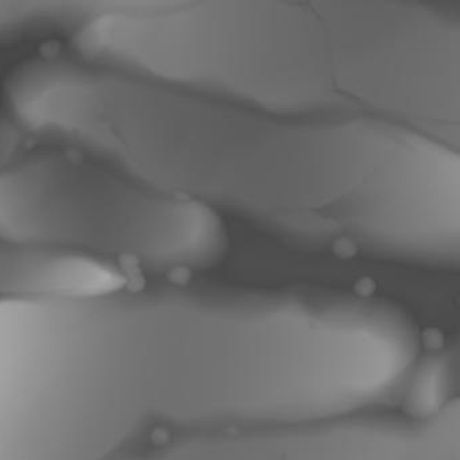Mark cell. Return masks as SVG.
<instances>
[{"label": "cell", "mask_w": 460, "mask_h": 460, "mask_svg": "<svg viewBox=\"0 0 460 460\" xmlns=\"http://www.w3.org/2000/svg\"><path fill=\"white\" fill-rule=\"evenodd\" d=\"M145 187L320 249L451 268L457 147L376 119H296L165 88L137 128Z\"/></svg>", "instance_id": "1"}, {"label": "cell", "mask_w": 460, "mask_h": 460, "mask_svg": "<svg viewBox=\"0 0 460 460\" xmlns=\"http://www.w3.org/2000/svg\"><path fill=\"white\" fill-rule=\"evenodd\" d=\"M123 74L277 117L459 144L460 10L433 2L155 0L109 39Z\"/></svg>", "instance_id": "2"}, {"label": "cell", "mask_w": 460, "mask_h": 460, "mask_svg": "<svg viewBox=\"0 0 460 460\" xmlns=\"http://www.w3.org/2000/svg\"><path fill=\"white\" fill-rule=\"evenodd\" d=\"M152 295L0 301V460H102L155 427Z\"/></svg>", "instance_id": "3"}, {"label": "cell", "mask_w": 460, "mask_h": 460, "mask_svg": "<svg viewBox=\"0 0 460 460\" xmlns=\"http://www.w3.org/2000/svg\"><path fill=\"white\" fill-rule=\"evenodd\" d=\"M0 236L158 273L214 265L227 244L208 207L75 155L25 157L0 173Z\"/></svg>", "instance_id": "4"}, {"label": "cell", "mask_w": 460, "mask_h": 460, "mask_svg": "<svg viewBox=\"0 0 460 460\" xmlns=\"http://www.w3.org/2000/svg\"><path fill=\"white\" fill-rule=\"evenodd\" d=\"M459 402L429 416L339 419L208 436L177 460H460Z\"/></svg>", "instance_id": "5"}, {"label": "cell", "mask_w": 460, "mask_h": 460, "mask_svg": "<svg viewBox=\"0 0 460 460\" xmlns=\"http://www.w3.org/2000/svg\"><path fill=\"white\" fill-rule=\"evenodd\" d=\"M126 284L128 276L110 261L0 236V301L110 295Z\"/></svg>", "instance_id": "6"}, {"label": "cell", "mask_w": 460, "mask_h": 460, "mask_svg": "<svg viewBox=\"0 0 460 460\" xmlns=\"http://www.w3.org/2000/svg\"><path fill=\"white\" fill-rule=\"evenodd\" d=\"M118 0L0 2V48L72 34Z\"/></svg>", "instance_id": "7"}, {"label": "cell", "mask_w": 460, "mask_h": 460, "mask_svg": "<svg viewBox=\"0 0 460 460\" xmlns=\"http://www.w3.org/2000/svg\"><path fill=\"white\" fill-rule=\"evenodd\" d=\"M31 138L13 122L6 112H0V173L28 157Z\"/></svg>", "instance_id": "8"}]
</instances>
